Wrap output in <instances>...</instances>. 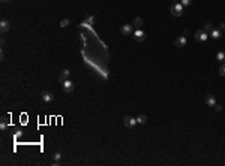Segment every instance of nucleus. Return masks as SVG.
<instances>
[{
	"label": "nucleus",
	"mask_w": 225,
	"mask_h": 166,
	"mask_svg": "<svg viewBox=\"0 0 225 166\" xmlns=\"http://www.w3.org/2000/svg\"><path fill=\"white\" fill-rule=\"evenodd\" d=\"M2 2H3V3H6V2H9V0H2Z\"/></svg>",
	"instance_id": "obj_24"
},
{
	"label": "nucleus",
	"mask_w": 225,
	"mask_h": 166,
	"mask_svg": "<svg viewBox=\"0 0 225 166\" xmlns=\"http://www.w3.org/2000/svg\"><path fill=\"white\" fill-rule=\"evenodd\" d=\"M203 30H206V32L212 30V24H210V23H204V27H203Z\"/></svg>",
	"instance_id": "obj_18"
},
{
	"label": "nucleus",
	"mask_w": 225,
	"mask_h": 166,
	"mask_svg": "<svg viewBox=\"0 0 225 166\" xmlns=\"http://www.w3.org/2000/svg\"><path fill=\"white\" fill-rule=\"evenodd\" d=\"M170 11H171V14L174 15V16H182V14H183V5L177 2L174 5H171Z\"/></svg>",
	"instance_id": "obj_1"
},
{
	"label": "nucleus",
	"mask_w": 225,
	"mask_h": 166,
	"mask_svg": "<svg viewBox=\"0 0 225 166\" xmlns=\"http://www.w3.org/2000/svg\"><path fill=\"white\" fill-rule=\"evenodd\" d=\"M137 121H138L140 124H144L146 121H147V115H146V114H140V115L137 117Z\"/></svg>",
	"instance_id": "obj_14"
},
{
	"label": "nucleus",
	"mask_w": 225,
	"mask_h": 166,
	"mask_svg": "<svg viewBox=\"0 0 225 166\" xmlns=\"http://www.w3.org/2000/svg\"><path fill=\"white\" fill-rule=\"evenodd\" d=\"M134 39H135L137 42H143V40H146V33H144L141 29L135 30V33H134Z\"/></svg>",
	"instance_id": "obj_6"
},
{
	"label": "nucleus",
	"mask_w": 225,
	"mask_h": 166,
	"mask_svg": "<svg viewBox=\"0 0 225 166\" xmlns=\"http://www.w3.org/2000/svg\"><path fill=\"white\" fill-rule=\"evenodd\" d=\"M174 45H176L177 48H183V47L186 45V38H185V36H179V38L174 40Z\"/></svg>",
	"instance_id": "obj_8"
},
{
	"label": "nucleus",
	"mask_w": 225,
	"mask_h": 166,
	"mask_svg": "<svg viewBox=\"0 0 225 166\" xmlns=\"http://www.w3.org/2000/svg\"><path fill=\"white\" fill-rule=\"evenodd\" d=\"M69 24V20L66 18V20H62V23H60V25H62V27H66V25Z\"/></svg>",
	"instance_id": "obj_22"
},
{
	"label": "nucleus",
	"mask_w": 225,
	"mask_h": 166,
	"mask_svg": "<svg viewBox=\"0 0 225 166\" xmlns=\"http://www.w3.org/2000/svg\"><path fill=\"white\" fill-rule=\"evenodd\" d=\"M123 123H125V126H126V127L134 129V127L137 126L138 121H137V118H134V117H131V115H128V117H125V121H123Z\"/></svg>",
	"instance_id": "obj_4"
},
{
	"label": "nucleus",
	"mask_w": 225,
	"mask_h": 166,
	"mask_svg": "<svg viewBox=\"0 0 225 166\" xmlns=\"http://www.w3.org/2000/svg\"><path fill=\"white\" fill-rule=\"evenodd\" d=\"M69 75H71V71H69V69H63L62 75H60V78H59V82H63L65 80H68Z\"/></svg>",
	"instance_id": "obj_11"
},
{
	"label": "nucleus",
	"mask_w": 225,
	"mask_h": 166,
	"mask_svg": "<svg viewBox=\"0 0 225 166\" xmlns=\"http://www.w3.org/2000/svg\"><path fill=\"white\" fill-rule=\"evenodd\" d=\"M180 3L183 5V8H185V6H189V5H191V3H192V0H182Z\"/></svg>",
	"instance_id": "obj_20"
},
{
	"label": "nucleus",
	"mask_w": 225,
	"mask_h": 166,
	"mask_svg": "<svg viewBox=\"0 0 225 166\" xmlns=\"http://www.w3.org/2000/svg\"><path fill=\"white\" fill-rule=\"evenodd\" d=\"M42 100H44L45 103H51L54 100L53 93H51V91H44V93H42Z\"/></svg>",
	"instance_id": "obj_7"
},
{
	"label": "nucleus",
	"mask_w": 225,
	"mask_h": 166,
	"mask_svg": "<svg viewBox=\"0 0 225 166\" xmlns=\"http://www.w3.org/2000/svg\"><path fill=\"white\" fill-rule=\"evenodd\" d=\"M219 75H221V76H225V63L219 67Z\"/></svg>",
	"instance_id": "obj_19"
},
{
	"label": "nucleus",
	"mask_w": 225,
	"mask_h": 166,
	"mask_svg": "<svg viewBox=\"0 0 225 166\" xmlns=\"http://www.w3.org/2000/svg\"><path fill=\"white\" fill-rule=\"evenodd\" d=\"M209 36L213 38V39H219V38L222 36V32H221L219 29H212L210 33H209Z\"/></svg>",
	"instance_id": "obj_9"
},
{
	"label": "nucleus",
	"mask_w": 225,
	"mask_h": 166,
	"mask_svg": "<svg viewBox=\"0 0 225 166\" xmlns=\"http://www.w3.org/2000/svg\"><path fill=\"white\" fill-rule=\"evenodd\" d=\"M60 159H62V154H60V153H56L54 154V165H60Z\"/></svg>",
	"instance_id": "obj_17"
},
{
	"label": "nucleus",
	"mask_w": 225,
	"mask_h": 166,
	"mask_svg": "<svg viewBox=\"0 0 225 166\" xmlns=\"http://www.w3.org/2000/svg\"><path fill=\"white\" fill-rule=\"evenodd\" d=\"M219 30H221V32L225 30V23H221V24H219Z\"/></svg>",
	"instance_id": "obj_23"
},
{
	"label": "nucleus",
	"mask_w": 225,
	"mask_h": 166,
	"mask_svg": "<svg viewBox=\"0 0 225 166\" xmlns=\"http://www.w3.org/2000/svg\"><path fill=\"white\" fill-rule=\"evenodd\" d=\"M213 108H215V111H216V112H221V111H222V106H221V105H218V103H216Z\"/></svg>",
	"instance_id": "obj_21"
},
{
	"label": "nucleus",
	"mask_w": 225,
	"mask_h": 166,
	"mask_svg": "<svg viewBox=\"0 0 225 166\" xmlns=\"http://www.w3.org/2000/svg\"><path fill=\"white\" fill-rule=\"evenodd\" d=\"M209 38H210V36H209V33H207L206 30H198V32L195 33V40H197V42H206Z\"/></svg>",
	"instance_id": "obj_2"
},
{
	"label": "nucleus",
	"mask_w": 225,
	"mask_h": 166,
	"mask_svg": "<svg viewBox=\"0 0 225 166\" xmlns=\"http://www.w3.org/2000/svg\"><path fill=\"white\" fill-rule=\"evenodd\" d=\"M132 24H123L122 27H120V33L123 34V36H129V34L132 33Z\"/></svg>",
	"instance_id": "obj_5"
},
{
	"label": "nucleus",
	"mask_w": 225,
	"mask_h": 166,
	"mask_svg": "<svg viewBox=\"0 0 225 166\" xmlns=\"http://www.w3.org/2000/svg\"><path fill=\"white\" fill-rule=\"evenodd\" d=\"M216 60H218L219 63H225V52L224 51H221V52H218V54H216Z\"/></svg>",
	"instance_id": "obj_13"
},
{
	"label": "nucleus",
	"mask_w": 225,
	"mask_h": 166,
	"mask_svg": "<svg viewBox=\"0 0 225 166\" xmlns=\"http://www.w3.org/2000/svg\"><path fill=\"white\" fill-rule=\"evenodd\" d=\"M132 24L135 25V27H137V30H138V29H141V27H143V20H141V18H135Z\"/></svg>",
	"instance_id": "obj_15"
},
{
	"label": "nucleus",
	"mask_w": 225,
	"mask_h": 166,
	"mask_svg": "<svg viewBox=\"0 0 225 166\" xmlns=\"http://www.w3.org/2000/svg\"><path fill=\"white\" fill-rule=\"evenodd\" d=\"M9 29H11L9 21H6V20H2V21H0V30H2L3 33H5V32H8Z\"/></svg>",
	"instance_id": "obj_10"
},
{
	"label": "nucleus",
	"mask_w": 225,
	"mask_h": 166,
	"mask_svg": "<svg viewBox=\"0 0 225 166\" xmlns=\"http://www.w3.org/2000/svg\"><path fill=\"white\" fill-rule=\"evenodd\" d=\"M206 103L209 105V106H215V105H216L215 96H213V94H207V96H206Z\"/></svg>",
	"instance_id": "obj_12"
},
{
	"label": "nucleus",
	"mask_w": 225,
	"mask_h": 166,
	"mask_svg": "<svg viewBox=\"0 0 225 166\" xmlns=\"http://www.w3.org/2000/svg\"><path fill=\"white\" fill-rule=\"evenodd\" d=\"M6 126H8V117H6V115H3V117H2V123H0V129L5 130V129H6Z\"/></svg>",
	"instance_id": "obj_16"
},
{
	"label": "nucleus",
	"mask_w": 225,
	"mask_h": 166,
	"mask_svg": "<svg viewBox=\"0 0 225 166\" xmlns=\"http://www.w3.org/2000/svg\"><path fill=\"white\" fill-rule=\"evenodd\" d=\"M62 87H63V90H65L66 93H72V91H74V82L69 80V78L62 82Z\"/></svg>",
	"instance_id": "obj_3"
}]
</instances>
